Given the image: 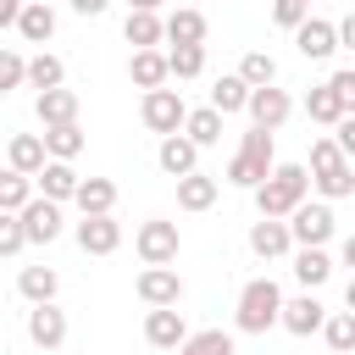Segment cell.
<instances>
[{
	"label": "cell",
	"mask_w": 355,
	"mask_h": 355,
	"mask_svg": "<svg viewBox=\"0 0 355 355\" xmlns=\"http://www.w3.org/2000/svg\"><path fill=\"white\" fill-rule=\"evenodd\" d=\"M305 189H311V172H305L300 161H277V166L266 172V183L255 189V211H261V216H288V211L305 200Z\"/></svg>",
	"instance_id": "1"
},
{
	"label": "cell",
	"mask_w": 355,
	"mask_h": 355,
	"mask_svg": "<svg viewBox=\"0 0 355 355\" xmlns=\"http://www.w3.org/2000/svg\"><path fill=\"white\" fill-rule=\"evenodd\" d=\"M272 166H277V155H272V133H266V128H250L244 144H239V155L227 161V183H239V189H261Z\"/></svg>",
	"instance_id": "2"
},
{
	"label": "cell",
	"mask_w": 355,
	"mask_h": 355,
	"mask_svg": "<svg viewBox=\"0 0 355 355\" xmlns=\"http://www.w3.org/2000/svg\"><path fill=\"white\" fill-rule=\"evenodd\" d=\"M277 316H283V288L272 277L244 283V294H239V333H266Z\"/></svg>",
	"instance_id": "3"
},
{
	"label": "cell",
	"mask_w": 355,
	"mask_h": 355,
	"mask_svg": "<svg viewBox=\"0 0 355 355\" xmlns=\"http://www.w3.org/2000/svg\"><path fill=\"white\" fill-rule=\"evenodd\" d=\"M133 244H139V261H144V266H166V261H178V222L150 216Z\"/></svg>",
	"instance_id": "4"
},
{
	"label": "cell",
	"mask_w": 355,
	"mask_h": 355,
	"mask_svg": "<svg viewBox=\"0 0 355 355\" xmlns=\"http://www.w3.org/2000/svg\"><path fill=\"white\" fill-rule=\"evenodd\" d=\"M183 116H189V105L178 89H144V128L150 133H178Z\"/></svg>",
	"instance_id": "5"
},
{
	"label": "cell",
	"mask_w": 355,
	"mask_h": 355,
	"mask_svg": "<svg viewBox=\"0 0 355 355\" xmlns=\"http://www.w3.org/2000/svg\"><path fill=\"white\" fill-rule=\"evenodd\" d=\"M244 111H250V122H255V128H266V133H277V128L288 122V111H294V100H288L283 89H272V83H266V89H250V105H244Z\"/></svg>",
	"instance_id": "6"
},
{
	"label": "cell",
	"mask_w": 355,
	"mask_h": 355,
	"mask_svg": "<svg viewBox=\"0 0 355 355\" xmlns=\"http://www.w3.org/2000/svg\"><path fill=\"white\" fill-rule=\"evenodd\" d=\"M17 216H22L28 244H50V239L61 233V200H44V194H39V200H28Z\"/></svg>",
	"instance_id": "7"
},
{
	"label": "cell",
	"mask_w": 355,
	"mask_h": 355,
	"mask_svg": "<svg viewBox=\"0 0 355 355\" xmlns=\"http://www.w3.org/2000/svg\"><path fill=\"white\" fill-rule=\"evenodd\" d=\"M288 233H294V244H327V239H333V211L300 200V205L288 211Z\"/></svg>",
	"instance_id": "8"
},
{
	"label": "cell",
	"mask_w": 355,
	"mask_h": 355,
	"mask_svg": "<svg viewBox=\"0 0 355 355\" xmlns=\"http://www.w3.org/2000/svg\"><path fill=\"white\" fill-rule=\"evenodd\" d=\"M144 338H150L155 349H178V344L189 338L183 311H178V305H150V316H144Z\"/></svg>",
	"instance_id": "9"
},
{
	"label": "cell",
	"mask_w": 355,
	"mask_h": 355,
	"mask_svg": "<svg viewBox=\"0 0 355 355\" xmlns=\"http://www.w3.org/2000/svg\"><path fill=\"white\" fill-rule=\"evenodd\" d=\"M294 44H300V55H305V61H327V55L338 50V22L305 17V22L294 28Z\"/></svg>",
	"instance_id": "10"
},
{
	"label": "cell",
	"mask_w": 355,
	"mask_h": 355,
	"mask_svg": "<svg viewBox=\"0 0 355 355\" xmlns=\"http://www.w3.org/2000/svg\"><path fill=\"white\" fill-rule=\"evenodd\" d=\"M28 338H33L39 349H61V344H67V311H55V300L33 305V311H28Z\"/></svg>",
	"instance_id": "11"
},
{
	"label": "cell",
	"mask_w": 355,
	"mask_h": 355,
	"mask_svg": "<svg viewBox=\"0 0 355 355\" xmlns=\"http://www.w3.org/2000/svg\"><path fill=\"white\" fill-rule=\"evenodd\" d=\"M250 250H255L261 261H277V255H288V250H294V233H288V222H283V216H261V222L250 227Z\"/></svg>",
	"instance_id": "12"
},
{
	"label": "cell",
	"mask_w": 355,
	"mask_h": 355,
	"mask_svg": "<svg viewBox=\"0 0 355 355\" xmlns=\"http://www.w3.org/2000/svg\"><path fill=\"white\" fill-rule=\"evenodd\" d=\"M139 300L144 305H178L183 300V277L172 266H144L139 272Z\"/></svg>",
	"instance_id": "13"
},
{
	"label": "cell",
	"mask_w": 355,
	"mask_h": 355,
	"mask_svg": "<svg viewBox=\"0 0 355 355\" xmlns=\"http://www.w3.org/2000/svg\"><path fill=\"white\" fill-rule=\"evenodd\" d=\"M155 161H161V172L189 178V172H200V166H194V161H200V144H194L189 133H166V139H161V150H155Z\"/></svg>",
	"instance_id": "14"
},
{
	"label": "cell",
	"mask_w": 355,
	"mask_h": 355,
	"mask_svg": "<svg viewBox=\"0 0 355 355\" xmlns=\"http://www.w3.org/2000/svg\"><path fill=\"white\" fill-rule=\"evenodd\" d=\"M288 333H300V338H311V333H322V322H327V311H322V300L316 294H300V300H283V316H277Z\"/></svg>",
	"instance_id": "15"
},
{
	"label": "cell",
	"mask_w": 355,
	"mask_h": 355,
	"mask_svg": "<svg viewBox=\"0 0 355 355\" xmlns=\"http://www.w3.org/2000/svg\"><path fill=\"white\" fill-rule=\"evenodd\" d=\"M78 244H83V255H111L122 244V227L111 222V211L105 216H83L78 222Z\"/></svg>",
	"instance_id": "16"
},
{
	"label": "cell",
	"mask_w": 355,
	"mask_h": 355,
	"mask_svg": "<svg viewBox=\"0 0 355 355\" xmlns=\"http://www.w3.org/2000/svg\"><path fill=\"white\" fill-rule=\"evenodd\" d=\"M33 183H39V189H44V200H72V194H78V183H83V178H78V172H72V161H44V166H39V172H33Z\"/></svg>",
	"instance_id": "17"
},
{
	"label": "cell",
	"mask_w": 355,
	"mask_h": 355,
	"mask_svg": "<svg viewBox=\"0 0 355 355\" xmlns=\"http://www.w3.org/2000/svg\"><path fill=\"white\" fill-rule=\"evenodd\" d=\"M128 78H133L139 89H161V83L172 78V67H166V50H133V61H128Z\"/></svg>",
	"instance_id": "18"
},
{
	"label": "cell",
	"mask_w": 355,
	"mask_h": 355,
	"mask_svg": "<svg viewBox=\"0 0 355 355\" xmlns=\"http://www.w3.org/2000/svg\"><path fill=\"white\" fill-rule=\"evenodd\" d=\"M122 33H128V44H133V50H155V44L166 39V22H161L155 11H128Z\"/></svg>",
	"instance_id": "19"
},
{
	"label": "cell",
	"mask_w": 355,
	"mask_h": 355,
	"mask_svg": "<svg viewBox=\"0 0 355 355\" xmlns=\"http://www.w3.org/2000/svg\"><path fill=\"white\" fill-rule=\"evenodd\" d=\"M72 200H78V211H83V216H105V211L116 205V183H111V178H83Z\"/></svg>",
	"instance_id": "20"
},
{
	"label": "cell",
	"mask_w": 355,
	"mask_h": 355,
	"mask_svg": "<svg viewBox=\"0 0 355 355\" xmlns=\"http://www.w3.org/2000/svg\"><path fill=\"white\" fill-rule=\"evenodd\" d=\"M294 277H300L305 288H322V283L333 277V261H327V250H322V244H300V255H294Z\"/></svg>",
	"instance_id": "21"
},
{
	"label": "cell",
	"mask_w": 355,
	"mask_h": 355,
	"mask_svg": "<svg viewBox=\"0 0 355 355\" xmlns=\"http://www.w3.org/2000/svg\"><path fill=\"white\" fill-rule=\"evenodd\" d=\"M17 33H22L28 44H44V39L55 33V11H50L44 0H28V6H22V17H17Z\"/></svg>",
	"instance_id": "22"
},
{
	"label": "cell",
	"mask_w": 355,
	"mask_h": 355,
	"mask_svg": "<svg viewBox=\"0 0 355 355\" xmlns=\"http://www.w3.org/2000/svg\"><path fill=\"white\" fill-rule=\"evenodd\" d=\"M39 122H44V128L78 122V94H72V89H44V94H39Z\"/></svg>",
	"instance_id": "23"
},
{
	"label": "cell",
	"mask_w": 355,
	"mask_h": 355,
	"mask_svg": "<svg viewBox=\"0 0 355 355\" xmlns=\"http://www.w3.org/2000/svg\"><path fill=\"white\" fill-rule=\"evenodd\" d=\"M178 205H183V211H211V205H216V178H205V172L178 178Z\"/></svg>",
	"instance_id": "24"
},
{
	"label": "cell",
	"mask_w": 355,
	"mask_h": 355,
	"mask_svg": "<svg viewBox=\"0 0 355 355\" xmlns=\"http://www.w3.org/2000/svg\"><path fill=\"white\" fill-rule=\"evenodd\" d=\"M6 155H11V166H17V172H28V178H33V172L50 161V150H44V139H39V133H17Z\"/></svg>",
	"instance_id": "25"
},
{
	"label": "cell",
	"mask_w": 355,
	"mask_h": 355,
	"mask_svg": "<svg viewBox=\"0 0 355 355\" xmlns=\"http://www.w3.org/2000/svg\"><path fill=\"white\" fill-rule=\"evenodd\" d=\"M166 39H172V44H200V39H205V17H200L194 6H178V11L166 17Z\"/></svg>",
	"instance_id": "26"
},
{
	"label": "cell",
	"mask_w": 355,
	"mask_h": 355,
	"mask_svg": "<svg viewBox=\"0 0 355 355\" xmlns=\"http://www.w3.org/2000/svg\"><path fill=\"white\" fill-rule=\"evenodd\" d=\"M305 116H311V122H327V128H338V116H344V100H338V89H333V83L311 89V94H305Z\"/></svg>",
	"instance_id": "27"
},
{
	"label": "cell",
	"mask_w": 355,
	"mask_h": 355,
	"mask_svg": "<svg viewBox=\"0 0 355 355\" xmlns=\"http://www.w3.org/2000/svg\"><path fill=\"white\" fill-rule=\"evenodd\" d=\"M183 133H189L200 150H205V144H216V139H222V111H216V105H200V111H189V116H183Z\"/></svg>",
	"instance_id": "28"
},
{
	"label": "cell",
	"mask_w": 355,
	"mask_h": 355,
	"mask_svg": "<svg viewBox=\"0 0 355 355\" xmlns=\"http://www.w3.org/2000/svg\"><path fill=\"white\" fill-rule=\"evenodd\" d=\"M17 288H22V300H33V305H44V300H55V288H61V277H55L50 266H22V277H17Z\"/></svg>",
	"instance_id": "29"
},
{
	"label": "cell",
	"mask_w": 355,
	"mask_h": 355,
	"mask_svg": "<svg viewBox=\"0 0 355 355\" xmlns=\"http://www.w3.org/2000/svg\"><path fill=\"white\" fill-rule=\"evenodd\" d=\"M44 150H50V161H72V155L83 150V128H78V122L44 128Z\"/></svg>",
	"instance_id": "30"
},
{
	"label": "cell",
	"mask_w": 355,
	"mask_h": 355,
	"mask_svg": "<svg viewBox=\"0 0 355 355\" xmlns=\"http://www.w3.org/2000/svg\"><path fill=\"white\" fill-rule=\"evenodd\" d=\"M61 78H67V67H61V55H50V50H39L33 61H28V83L44 94V89H61Z\"/></svg>",
	"instance_id": "31"
},
{
	"label": "cell",
	"mask_w": 355,
	"mask_h": 355,
	"mask_svg": "<svg viewBox=\"0 0 355 355\" xmlns=\"http://www.w3.org/2000/svg\"><path fill=\"white\" fill-rule=\"evenodd\" d=\"M211 105H216L222 116H227V111H244V105H250V83H244L239 72H233V78H216V89H211Z\"/></svg>",
	"instance_id": "32"
},
{
	"label": "cell",
	"mask_w": 355,
	"mask_h": 355,
	"mask_svg": "<svg viewBox=\"0 0 355 355\" xmlns=\"http://www.w3.org/2000/svg\"><path fill=\"white\" fill-rule=\"evenodd\" d=\"M322 338H327V349L349 355V349H355V311H333V316L322 322Z\"/></svg>",
	"instance_id": "33"
},
{
	"label": "cell",
	"mask_w": 355,
	"mask_h": 355,
	"mask_svg": "<svg viewBox=\"0 0 355 355\" xmlns=\"http://www.w3.org/2000/svg\"><path fill=\"white\" fill-rule=\"evenodd\" d=\"M28 200H33V178H28V172H17V166H11V172H0V211H22Z\"/></svg>",
	"instance_id": "34"
},
{
	"label": "cell",
	"mask_w": 355,
	"mask_h": 355,
	"mask_svg": "<svg viewBox=\"0 0 355 355\" xmlns=\"http://www.w3.org/2000/svg\"><path fill=\"white\" fill-rule=\"evenodd\" d=\"M178 355H233V338L222 327H205V333H189L178 344Z\"/></svg>",
	"instance_id": "35"
},
{
	"label": "cell",
	"mask_w": 355,
	"mask_h": 355,
	"mask_svg": "<svg viewBox=\"0 0 355 355\" xmlns=\"http://www.w3.org/2000/svg\"><path fill=\"white\" fill-rule=\"evenodd\" d=\"M166 67H172V78H200L205 72V44H172Z\"/></svg>",
	"instance_id": "36"
},
{
	"label": "cell",
	"mask_w": 355,
	"mask_h": 355,
	"mask_svg": "<svg viewBox=\"0 0 355 355\" xmlns=\"http://www.w3.org/2000/svg\"><path fill=\"white\" fill-rule=\"evenodd\" d=\"M239 78H244V83H250V89H266V83H272V78H277V61H272V55H266V50H250V55H244V61H239Z\"/></svg>",
	"instance_id": "37"
},
{
	"label": "cell",
	"mask_w": 355,
	"mask_h": 355,
	"mask_svg": "<svg viewBox=\"0 0 355 355\" xmlns=\"http://www.w3.org/2000/svg\"><path fill=\"white\" fill-rule=\"evenodd\" d=\"M316 189H322V200H344V194H355V166L344 161V166H333V172H322V178H311Z\"/></svg>",
	"instance_id": "38"
},
{
	"label": "cell",
	"mask_w": 355,
	"mask_h": 355,
	"mask_svg": "<svg viewBox=\"0 0 355 355\" xmlns=\"http://www.w3.org/2000/svg\"><path fill=\"white\" fill-rule=\"evenodd\" d=\"M349 155L338 150V139H311V178H322V172H333V166H344Z\"/></svg>",
	"instance_id": "39"
},
{
	"label": "cell",
	"mask_w": 355,
	"mask_h": 355,
	"mask_svg": "<svg viewBox=\"0 0 355 355\" xmlns=\"http://www.w3.org/2000/svg\"><path fill=\"white\" fill-rule=\"evenodd\" d=\"M28 244V233H22V216L17 211H0V255H17Z\"/></svg>",
	"instance_id": "40"
},
{
	"label": "cell",
	"mask_w": 355,
	"mask_h": 355,
	"mask_svg": "<svg viewBox=\"0 0 355 355\" xmlns=\"http://www.w3.org/2000/svg\"><path fill=\"white\" fill-rule=\"evenodd\" d=\"M17 83H28V61L17 50H0V94H11Z\"/></svg>",
	"instance_id": "41"
},
{
	"label": "cell",
	"mask_w": 355,
	"mask_h": 355,
	"mask_svg": "<svg viewBox=\"0 0 355 355\" xmlns=\"http://www.w3.org/2000/svg\"><path fill=\"white\" fill-rule=\"evenodd\" d=\"M272 22L277 28H300L305 22V0H272Z\"/></svg>",
	"instance_id": "42"
},
{
	"label": "cell",
	"mask_w": 355,
	"mask_h": 355,
	"mask_svg": "<svg viewBox=\"0 0 355 355\" xmlns=\"http://www.w3.org/2000/svg\"><path fill=\"white\" fill-rule=\"evenodd\" d=\"M327 83L338 89V100H344V111H355V67H344V72H333Z\"/></svg>",
	"instance_id": "43"
},
{
	"label": "cell",
	"mask_w": 355,
	"mask_h": 355,
	"mask_svg": "<svg viewBox=\"0 0 355 355\" xmlns=\"http://www.w3.org/2000/svg\"><path fill=\"white\" fill-rule=\"evenodd\" d=\"M338 150H344V155H355V111H344V116H338Z\"/></svg>",
	"instance_id": "44"
},
{
	"label": "cell",
	"mask_w": 355,
	"mask_h": 355,
	"mask_svg": "<svg viewBox=\"0 0 355 355\" xmlns=\"http://www.w3.org/2000/svg\"><path fill=\"white\" fill-rule=\"evenodd\" d=\"M22 6H28V0H0V28H17V17H22Z\"/></svg>",
	"instance_id": "45"
},
{
	"label": "cell",
	"mask_w": 355,
	"mask_h": 355,
	"mask_svg": "<svg viewBox=\"0 0 355 355\" xmlns=\"http://www.w3.org/2000/svg\"><path fill=\"white\" fill-rule=\"evenodd\" d=\"M338 44H344V50H355V11L338 22Z\"/></svg>",
	"instance_id": "46"
},
{
	"label": "cell",
	"mask_w": 355,
	"mask_h": 355,
	"mask_svg": "<svg viewBox=\"0 0 355 355\" xmlns=\"http://www.w3.org/2000/svg\"><path fill=\"white\" fill-rule=\"evenodd\" d=\"M105 6H111V0H72V11H78V17H100Z\"/></svg>",
	"instance_id": "47"
},
{
	"label": "cell",
	"mask_w": 355,
	"mask_h": 355,
	"mask_svg": "<svg viewBox=\"0 0 355 355\" xmlns=\"http://www.w3.org/2000/svg\"><path fill=\"white\" fill-rule=\"evenodd\" d=\"M344 266H349V272H355V233H349V239H344Z\"/></svg>",
	"instance_id": "48"
},
{
	"label": "cell",
	"mask_w": 355,
	"mask_h": 355,
	"mask_svg": "<svg viewBox=\"0 0 355 355\" xmlns=\"http://www.w3.org/2000/svg\"><path fill=\"white\" fill-rule=\"evenodd\" d=\"M128 6H133V11H155L161 0H128Z\"/></svg>",
	"instance_id": "49"
},
{
	"label": "cell",
	"mask_w": 355,
	"mask_h": 355,
	"mask_svg": "<svg viewBox=\"0 0 355 355\" xmlns=\"http://www.w3.org/2000/svg\"><path fill=\"white\" fill-rule=\"evenodd\" d=\"M344 305H349V311H355V277H349V283H344Z\"/></svg>",
	"instance_id": "50"
}]
</instances>
